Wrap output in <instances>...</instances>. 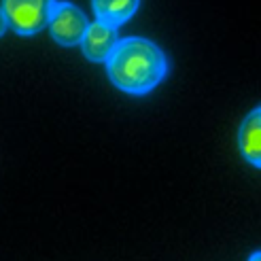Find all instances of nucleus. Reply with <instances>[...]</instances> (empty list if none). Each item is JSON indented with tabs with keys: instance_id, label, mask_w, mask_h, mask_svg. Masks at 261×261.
I'll list each match as a JSON object with an SVG mask.
<instances>
[{
	"instance_id": "nucleus-5",
	"label": "nucleus",
	"mask_w": 261,
	"mask_h": 261,
	"mask_svg": "<svg viewBox=\"0 0 261 261\" xmlns=\"http://www.w3.org/2000/svg\"><path fill=\"white\" fill-rule=\"evenodd\" d=\"M238 147L242 158L253 168L261 170V107L253 109L244 117L238 129Z\"/></svg>"
},
{
	"instance_id": "nucleus-3",
	"label": "nucleus",
	"mask_w": 261,
	"mask_h": 261,
	"mask_svg": "<svg viewBox=\"0 0 261 261\" xmlns=\"http://www.w3.org/2000/svg\"><path fill=\"white\" fill-rule=\"evenodd\" d=\"M49 34L51 38L62 45V47H74L83 43V36L89 28L87 15L74 7L72 3L66 0H56L54 9H51V17H49Z\"/></svg>"
},
{
	"instance_id": "nucleus-7",
	"label": "nucleus",
	"mask_w": 261,
	"mask_h": 261,
	"mask_svg": "<svg viewBox=\"0 0 261 261\" xmlns=\"http://www.w3.org/2000/svg\"><path fill=\"white\" fill-rule=\"evenodd\" d=\"M251 261H257V259H261V251H257V253H253L251 257H249Z\"/></svg>"
},
{
	"instance_id": "nucleus-4",
	"label": "nucleus",
	"mask_w": 261,
	"mask_h": 261,
	"mask_svg": "<svg viewBox=\"0 0 261 261\" xmlns=\"http://www.w3.org/2000/svg\"><path fill=\"white\" fill-rule=\"evenodd\" d=\"M117 43H119V34H117L115 25L109 23H102V21H94L89 23V28L83 36V56L89 62H96V64H107V60L111 58V54L115 51Z\"/></svg>"
},
{
	"instance_id": "nucleus-1",
	"label": "nucleus",
	"mask_w": 261,
	"mask_h": 261,
	"mask_svg": "<svg viewBox=\"0 0 261 261\" xmlns=\"http://www.w3.org/2000/svg\"><path fill=\"white\" fill-rule=\"evenodd\" d=\"M111 83L129 96H147L168 74V60L160 45L149 38H119L115 51L107 60Z\"/></svg>"
},
{
	"instance_id": "nucleus-2",
	"label": "nucleus",
	"mask_w": 261,
	"mask_h": 261,
	"mask_svg": "<svg viewBox=\"0 0 261 261\" xmlns=\"http://www.w3.org/2000/svg\"><path fill=\"white\" fill-rule=\"evenodd\" d=\"M56 0H3V25L19 36H32L49 25Z\"/></svg>"
},
{
	"instance_id": "nucleus-6",
	"label": "nucleus",
	"mask_w": 261,
	"mask_h": 261,
	"mask_svg": "<svg viewBox=\"0 0 261 261\" xmlns=\"http://www.w3.org/2000/svg\"><path fill=\"white\" fill-rule=\"evenodd\" d=\"M140 0H91V9L98 21L119 28L134 17Z\"/></svg>"
}]
</instances>
